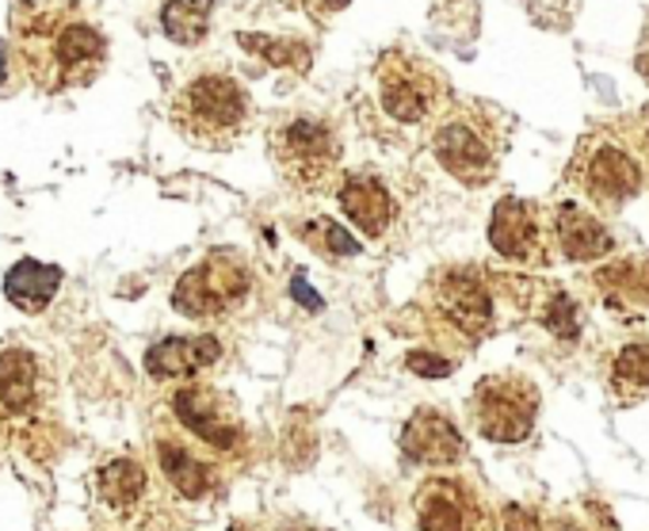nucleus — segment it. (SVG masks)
<instances>
[{
  "mask_svg": "<svg viewBox=\"0 0 649 531\" xmlns=\"http://www.w3.org/2000/svg\"><path fill=\"white\" fill-rule=\"evenodd\" d=\"M248 287H253V276L237 256L211 253L203 264L180 276V284L172 287V306L188 318H219L245 302Z\"/></svg>",
  "mask_w": 649,
  "mask_h": 531,
  "instance_id": "obj_1",
  "label": "nucleus"
},
{
  "mask_svg": "<svg viewBox=\"0 0 649 531\" xmlns=\"http://www.w3.org/2000/svg\"><path fill=\"white\" fill-rule=\"evenodd\" d=\"M39 390V363L23 348L0 352V405L8 413H28L35 405Z\"/></svg>",
  "mask_w": 649,
  "mask_h": 531,
  "instance_id": "obj_16",
  "label": "nucleus"
},
{
  "mask_svg": "<svg viewBox=\"0 0 649 531\" xmlns=\"http://www.w3.org/2000/svg\"><path fill=\"white\" fill-rule=\"evenodd\" d=\"M504 531H543V520L523 505H509L504 509Z\"/></svg>",
  "mask_w": 649,
  "mask_h": 531,
  "instance_id": "obj_28",
  "label": "nucleus"
},
{
  "mask_svg": "<svg viewBox=\"0 0 649 531\" xmlns=\"http://www.w3.org/2000/svg\"><path fill=\"white\" fill-rule=\"evenodd\" d=\"M428 104H432L428 85H424L421 77H413L409 70L386 73V77H382V107H386L397 123H421Z\"/></svg>",
  "mask_w": 649,
  "mask_h": 531,
  "instance_id": "obj_19",
  "label": "nucleus"
},
{
  "mask_svg": "<svg viewBox=\"0 0 649 531\" xmlns=\"http://www.w3.org/2000/svg\"><path fill=\"white\" fill-rule=\"evenodd\" d=\"M402 452L409 463H424V467H451L462 459L466 444L459 428L436 410H417L409 425L402 428Z\"/></svg>",
  "mask_w": 649,
  "mask_h": 531,
  "instance_id": "obj_8",
  "label": "nucleus"
},
{
  "mask_svg": "<svg viewBox=\"0 0 649 531\" xmlns=\"http://www.w3.org/2000/svg\"><path fill=\"white\" fill-rule=\"evenodd\" d=\"M298 234L306 237L318 253L324 256H355L360 253V245H355V237L348 234L340 222H332V219H313V222H306V226H298Z\"/></svg>",
  "mask_w": 649,
  "mask_h": 531,
  "instance_id": "obj_22",
  "label": "nucleus"
},
{
  "mask_svg": "<svg viewBox=\"0 0 649 531\" xmlns=\"http://www.w3.org/2000/svg\"><path fill=\"white\" fill-rule=\"evenodd\" d=\"M600 284L619 290V295H627V298H635V302H649V268L642 272L638 264H615V268H604Z\"/></svg>",
  "mask_w": 649,
  "mask_h": 531,
  "instance_id": "obj_24",
  "label": "nucleus"
},
{
  "mask_svg": "<svg viewBox=\"0 0 649 531\" xmlns=\"http://www.w3.org/2000/svg\"><path fill=\"white\" fill-rule=\"evenodd\" d=\"M4 73H8V46H4V39H0V85H4Z\"/></svg>",
  "mask_w": 649,
  "mask_h": 531,
  "instance_id": "obj_30",
  "label": "nucleus"
},
{
  "mask_svg": "<svg viewBox=\"0 0 649 531\" xmlns=\"http://www.w3.org/2000/svg\"><path fill=\"white\" fill-rule=\"evenodd\" d=\"M611 386H615V394L627 397V402H642V397H649V340L646 344H627L615 355Z\"/></svg>",
  "mask_w": 649,
  "mask_h": 531,
  "instance_id": "obj_21",
  "label": "nucleus"
},
{
  "mask_svg": "<svg viewBox=\"0 0 649 531\" xmlns=\"http://www.w3.org/2000/svg\"><path fill=\"white\" fill-rule=\"evenodd\" d=\"M96 489L107 509L130 512L146 497V470H141L138 459H111L107 467H99Z\"/></svg>",
  "mask_w": 649,
  "mask_h": 531,
  "instance_id": "obj_17",
  "label": "nucleus"
},
{
  "mask_svg": "<svg viewBox=\"0 0 649 531\" xmlns=\"http://www.w3.org/2000/svg\"><path fill=\"white\" fill-rule=\"evenodd\" d=\"M276 531H318V528H310V524H295V520H290V524H283V528H276Z\"/></svg>",
  "mask_w": 649,
  "mask_h": 531,
  "instance_id": "obj_31",
  "label": "nucleus"
},
{
  "mask_svg": "<svg viewBox=\"0 0 649 531\" xmlns=\"http://www.w3.org/2000/svg\"><path fill=\"white\" fill-rule=\"evenodd\" d=\"M539 413V390L520 375H493L474 390V421L481 436L497 444H520L531 436Z\"/></svg>",
  "mask_w": 649,
  "mask_h": 531,
  "instance_id": "obj_2",
  "label": "nucleus"
},
{
  "mask_svg": "<svg viewBox=\"0 0 649 531\" xmlns=\"http://www.w3.org/2000/svg\"><path fill=\"white\" fill-rule=\"evenodd\" d=\"M62 287V268L39 261H20L8 268L4 276V295L12 306H20L23 314H39L50 306V298Z\"/></svg>",
  "mask_w": 649,
  "mask_h": 531,
  "instance_id": "obj_15",
  "label": "nucleus"
},
{
  "mask_svg": "<svg viewBox=\"0 0 649 531\" xmlns=\"http://www.w3.org/2000/svg\"><path fill=\"white\" fill-rule=\"evenodd\" d=\"M230 531H248V528H241V524H233V528H230Z\"/></svg>",
  "mask_w": 649,
  "mask_h": 531,
  "instance_id": "obj_34",
  "label": "nucleus"
},
{
  "mask_svg": "<svg viewBox=\"0 0 649 531\" xmlns=\"http://www.w3.org/2000/svg\"><path fill=\"white\" fill-rule=\"evenodd\" d=\"M405 363H409L413 375H424V379H447L451 375V360H444V355H428V352H409L405 355Z\"/></svg>",
  "mask_w": 649,
  "mask_h": 531,
  "instance_id": "obj_27",
  "label": "nucleus"
},
{
  "mask_svg": "<svg viewBox=\"0 0 649 531\" xmlns=\"http://www.w3.org/2000/svg\"><path fill=\"white\" fill-rule=\"evenodd\" d=\"M290 295H295L298 302L306 306V310H313V314L321 310V295H318V290L306 287V279H302V276H295V284H290Z\"/></svg>",
  "mask_w": 649,
  "mask_h": 531,
  "instance_id": "obj_29",
  "label": "nucleus"
},
{
  "mask_svg": "<svg viewBox=\"0 0 649 531\" xmlns=\"http://www.w3.org/2000/svg\"><path fill=\"white\" fill-rule=\"evenodd\" d=\"M241 119H245V96L230 77H199L180 96V123L195 138L237 130Z\"/></svg>",
  "mask_w": 649,
  "mask_h": 531,
  "instance_id": "obj_4",
  "label": "nucleus"
},
{
  "mask_svg": "<svg viewBox=\"0 0 649 531\" xmlns=\"http://www.w3.org/2000/svg\"><path fill=\"white\" fill-rule=\"evenodd\" d=\"M543 326L551 329L557 340H577V333H581L577 302H573L570 295H554L551 306H546V314H543Z\"/></svg>",
  "mask_w": 649,
  "mask_h": 531,
  "instance_id": "obj_25",
  "label": "nucleus"
},
{
  "mask_svg": "<svg viewBox=\"0 0 649 531\" xmlns=\"http://www.w3.org/2000/svg\"><path fill=\"white\" fill-rule=\"evenodd\" d=\"M554 531H585V528H581V524H570V520H562V524H557Z\"/></svg>",
  "mask_w": 649,
  "mask_h": 531,
  "instance_id": "obj_32",
  "label": "nucleus"
},
{
  "mask_svg": "<svg viewBox=\"0 0 649 531\" xmlns=\"http://www.w3.org/2000/svg\"><path fill=\"white\" fill-rule=\"evenodd\" d=\"M413 509H417L421 531H481L486 528V512H481L478 497L462 482H447V478L424 482Z\"/></svg>",
  "mask_w": 649,
  "mask_h": 531,
  "instance_id": "obj_5",
  "label": "nucleus"
},
{
  "mask_svg": "<svg viewBox=\"0 0 649 531\" xmlns=\"http://www.w3.org/2000/svg\"><path fill=\"white\" fill-rule=\"evenodd\" d=\"M172 413L188 428L191 436H199L203 444H211L214 452H233L241 444V425L233 417V410L222 402V394L203 386H188L172 397Z\"/></svg>",
  "mask_w": 649,
  "mask_h": 531,
  "instance_id": "obj_6",
  "label": "nucleus"
},
{
  "mask_svg": "<svg viewBox=\"0 0 649 531\" xmlns=\"http://www.w3.org/2000/svg\"><path fill=\"white\" fill-rule=\"evenodd\" d=\"M157 459H161V470L172 482V489H177L180 497H188V501L203 497L214 482L211 467H206L203 459H195L188 447L172 444V439H161V444H157Z\"/></svg>",
  "mask_w": 649,
  "mask_h": 531,
  "instance_id": "obj_18",
  "label": "nucleus"
},
{
  "mask_svg": "<svg viewBox=\"0 0 649 531\" xmlns=\"http://www.w3.org/2000/svg\"><path fill=\"white\" fill-rule=\"evenodd\" d=\"M241 46L260 50V54L276 65H306L310 62V50H306L302 43H276V39H264V35H241Z\"/></svg>",
  "mask_w": 649,
  "mask_h": 531,
  "instance_id": "obj_26",
  "label": "nucleus"
},
{
  "mask_svg": "<svg viewBox=\"0 0 649 531\" xmlns=\"http://www.w3.org/2000/svg\"><path fill=\"white\" fill-rule=\"evenodd\" d=\"M99 54H104V39L96 35L93 28H65L62 39H57V57H62L65 70H73V65H93L99 62Z\"/></svg>",
  "mask_w": 649,
  "mask_h": 531,
  "instance_id": "obj_23",
  "label": "nucleus"
},
{
  "mask_svg": "<svg viewBox=\"0 0 649 531\" xmlns=\"http://www.w3.org/2000/svg\"><path fill=\"white\" fill-rule=\"evenodd\" d=\"M219 355V337H164L146 352V371L153 379H188L211 368Z\"/></svg>",
  "mask_w": 649,
  "mask_h": 531,
  "instance_id": "obj_11",
  "label": "nucleus"
},
{
  "mask_svg": "<svg viewBox=\"0 0 649 531\" xmlns=\"http://www.w3.org/2000/svg\"><path fill=\"white\" fill-rule=\"evenodd\" d=\"M436 306L466 337H481L493 326V298L474 272H444L436 279Z\"/></svg>",
  "mask_w": 649,
  "mask_h": 531,
  "instance_id": "obj_7",
  "label": "nucleus"
},
{
  "mask_svg": "<svg viewBox=\"0 0 649 531\" xmlns=\"http://www.w3.org/2000/svg\"><path fill=\"white\" fill-rule=\"evenodd\" d=\"M554 226H557V245H562V253L570 261H596V256L611 253V234L600 226V219H593L581 206L573 203L557 206Z\"/></svg>",
  "mask_w": 649,
  "mask_h": 531,
  "instance_id": "obj_14",
  "label": "nucleus"
},
{
  "mask_svg": "<svg viewBox=\"0 0 649 531\" xmlns=\"http://www.w3.org/2000/svg\"><path fill=\"white\" fill-rule=\"evenodd\" d=\"M436 157L451 177L466 180V184H481L493 177V149L486 138L470 127V123H447L436 135Z\"/></svg>",
  "mask_w": 649,
  "mask_h": 531,
  "instance_id": "obj_9",
  "label": "nucleus"
},
{
  "mask_svg": "<svg viewBox=\"0 0 649 531\" xmlns=\"http://www.w3.org/2000/svg\"><path fill=\"white\" fill-rule=\"evenodd\" d=\"M211 8H214V0H169V4L161 8L164 35L180 46L203 43L206 23H211Z\"/></svg>",
  "mask_w": 649,
  "mask_h": 531,
  "instance_id": "obj_20",
  "label": "nucleus"
},
{
  "mask_svg": "<svg viewBox=\"0 0 649 531\" xmlns=\"http://www.w3.org/2000/svg\"><path fill=\"white\" fill-rule=\"evenodd\" d=\"M489 245L509 261H531L539 248V219L523 199H501L489 222Z\"/></svg>",
  "mask_w": 649,
  "mask_h": 531,
  "instance_id": "obj_12",
  "label": "nucleus"
},
{
  "mask_svg": "<svg viewBox=\"0 0 649 531\" xmlns=\"http://www.w3.org/2000/svg\"><path fill=\"white\" fill-rule=\"evenodd\" d=\"M638 184H642V172H638V164L630 161L623 149L604 146V149H596V153L588 157V164H585V192L593 195L600 206L627 203V199L638 192Z\"/></svg>",
  "mask_w": 649,
  "mask_h": 531,
  "instance_id": "obj_10",
  "label": "nucleus"
},
{
  "mask_svg": "<svg viewBox=\"0 0 649 531\" xmlns=\"http://www.w3.org/2000/svg\"><path fill=\"white\" fill-rule=\"evenodd\" d=\"M340 206H344L348 222L355 230H363L368 237H382L394 222V199H390L386 188L379 180L355 177L340 188Z\"/></svg>",
  "mask_w": 649,
  "mask_h": 531,
  "instance_id": "obj_13",
  "label": "nucleus"
},
{
  "mask_svg": "<svg viewBox=\"0 0 649 531\" xmlns=\"http://www.w3.org/2000/svg\"><path fill=\"white\" fill-rule=\"evenodd\" d=\"M324 4H329V8H344L348 0H324Z\"/></svg>",
  "mask_w": 649,
  "mask_h": 531,
  "instance_id": "obj_33",
  "label": "nucleus"
},
{
  "mask_svg": "<svg viewBox=\"0 0 649 531\" xmlns=\"http://www.w3.org/2000/svg\"><path fill=\"white\" fill-rule=\"evenodd\" d=\"M272 149H276L283 177H290L295 184H306V188L318 184L324 172L332 169V161H337V138L318 119L287 123L283 130H276Z\"/></svg>",
  "mask_w": 649,
  "mask_h": 531,
  "instance_id": "obj_3",
  "label": "nucleus"
}]
</instances>
